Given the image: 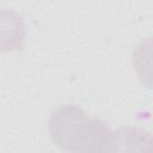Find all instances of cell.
Masks as SVG:
<instances>
[{
    "mask_svg": "<svg viewBox=\"0 0 153 153\" xmlns=\"http://www.w3.org/2000/svg\"><path fill=\"white\" fill-rule=\"evenodd\" d=\"M53 142L68 153H111L115 131L100 118L90 117L78 105L55 108L49 117Z\"/></svg>",
    "mask_w": 153,
    "mask_h": 153,
    "instance_id": "6da1fadb",
    "label": "cell"
},
{
    "mask_svg": "<svg viewBox=\"0 0 153 153\" xmlns=\"http://www.w3.org/2000/svg\"><path fill=\"white\" fill-rule=\"evenodd\" d=\"M153 135L139 127H121L115 131L111 153H149Z\"/></svg>",
    "mask_w": 153,
    "mask_h": 153,
    "instance_id": "7a4b0ae2",
    "label": "cell"
},
{
    "mask_svg": "<svg viewBox=\"0 0 153 153\" xmlns=\"http://www.w3.org/2000/svg\"><path fill=\"white\" fill-rule=\"evenodd\" d=\"M25 25L23 18L13 10H1V50L18 51L24 48Z\"/></svg>",
    "mask_w": 153,
    "mask_h": 153,
    "instance_id": "3957f363",
    "label": "cell"
},
{
    "mask_svg": "<svg viewBox=\"0 0 153 153\" xmlns=\"http://www.w3.org/2000/svg\"><path fill=\"white\" fill-rule=\"evenodd\" d=\"M131 63L139 80L147 88H153V36L141 39L131 53Z\"/></svg>",
    "mask_w": 153,
    "mask_h": 153,
    "instance_id": "277c9868",
    "label": "cell"
}]
</instances>
